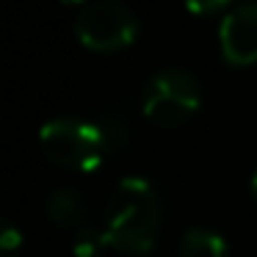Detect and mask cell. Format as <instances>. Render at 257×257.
<instances>
[{"mask_svg": "<svg viewBox=\"0 0 257 257\" xmlns=\"http://www.w3.org/2000/svg\"><path fill=\"white\" fill-rule=\"evenodd\" d=\"M161 199L147 177H124L113 188L105 213L108 246L127 254H144L152 249L161 229Z\"/></svg>", "mask_w": 257, "mask_h": 257, "instance_id": "6da1fadb", "label": "cell"}, {"mask_svg": "<svg viewBox=\"0 0 257 257\" xmlns=\"http://www.w3.org/2000/svg\"><path fill=\"white\" fill-rule=\"evenodd\" d=\"M42 150L47 161L56 166L75 169V172H91L108 158L94 124L78 122V119H53L39 133Z\"/></svg>", "mask_w": 257, "mask_h": 257, "instance_id": "7a4b0ae2", "label": "cell"}, {"mask_svg": "<svg viewBox=\"0 0 257 257\" xmlns=\"http://www.w3.org/2000/svg\"><path fill=\"white\" fill-rule=\"evenodd\" d=\"M199 80L177 67L158 72L144 89V113L150 122L161 124V127L183 124L188 116L199 111Z\"/></svg>", "mask_w": 257, "mask_h": 257, "instance_id": "3957f363", "label": "cell"}, {"mask_svg": "<svg viewBox=\"0 0 257 257\" xmlns=\"http://www.w3.org/2000/svg\"><path fill=\"white\" fill-rule=\"evenodd\" d=\"M78 36L91 50H122L139 34V20L124 3L116 0H100L89 3L78 14Z\"/></svg>", "mask_w": 257, "mask_h": 257, "instance_id": "277c9868", "label": "cell"}, {"mask_svg": "<svg viewBox=\"0 0 257 257\" xmlns=\"http://www.w3.org/2000/svg\"><path fill=\"white\" fill-rule=\"evenodd\" d=\"M221 50L229 64H246L257 61V3L238 6L221 20Z\"/></svg>", "mask_w": 257, "mask_h": 257, "instance_id": "5b68a950", "label": "cell"}, {"mask_svg": "<svg viewBox=\"0 0 257 257\" xmlns=\"http://www.w3.org/2000/svg\"><path fill=\"white\" fill-rule=\"evenodd\" d=\"M47 213H50V218L56 224H61V227H72L75 232L89 224V218H86V202H83V196H80L75 188L53 191V194L47 196Z\"/></svg>", "mask_w": 257, "mask_h": 257, "instance_id": "8992f818", "label": "cell"}, {"mask_svg": "<svg viewBox=\"0 0 257 257\" xmlns=\"http://www.w3.org/2000/svg\"><path fill=\"white\" fill-rule=\"evenodd\" d=\"M97 127V133H100L102 144H105L108 155H113V152H119L124 144H127L130 139V124H127V113L122 111V108L111 105L105 108V111L100 113V116L91 122Z\"/></svg>", "mask_w": 257, "mask_h": 257, "instance_id": "52a82bcc", "label": "cell"}, {"mask_svg": "<svg viewBox=\"0 0 257 257\" xmlns=\"http://www.w3.org/2000/svg\"><path fill=\"white\" fill-rule=\"evenodd\" d=\"M180 257H227V243H224L221 235L194 227L183 235Z\"/></svg>", "mask_w": 257, "mask_h": 257, "instance_id": "ba28073f", "label": "cell"}, {"mask_svg": "<svg viewBox=\"0 0 257 257\" xmlns=\"http://www.w3.org/2000/svg\"><path fill=\"white\" fill-rule=\"evenodd\" d=\"M102 246H108L105 240V229H97L94 224H86V227H80L78 232H75V254L78 257H97V251L102 249Z\"/></svg>", "mask_w": 257, "mask_h": 257, "instance_id": "9c48e42d", "label": "cell"}, {"mask_svg": "<svg viewBox=\"0 0 257 257\" xmlns=\"http://www.w3.org/2000/svg\"><path fill=\"white\" fill-rule=\"evenodd\" d=\"M17 243H23V235L14 227H6L3 235H0V249H3V254H12V251L17 249Z\"/></svg>", "mask_w": 257, "mask_h": 257, "instance_id": "30bf717a", "label": "cell"}, {"mask_svg": "<svg viewBox=\"0 0 257 257\" xmlns=\"http://www.w3.org/2000/svg\"><path fill=\"white\" fill-rule=\"evenodd\" d=\"M221 6H224L221 0H216V3H188V9H191V12H202V14L216 12V9H221Z\"/></svg>", "mask_w": 257, "mask_h": 257, "instance_id": "8fae6325", "label": "cell"}, {"mask_svg": "<svg viewBox=\"0 0 257 257\" xmlns=\"http://www.w3.org/2000/svg\"><path fill=\"white\" fill-rule=\"evenodd\" d=\"M251 196L257 199V172H254V177H251Z\"/></svg>", "mask_w": 257, "mask_h": 257, "instance_id": "7c38bea8", "label": "cell"}]
</instances>
